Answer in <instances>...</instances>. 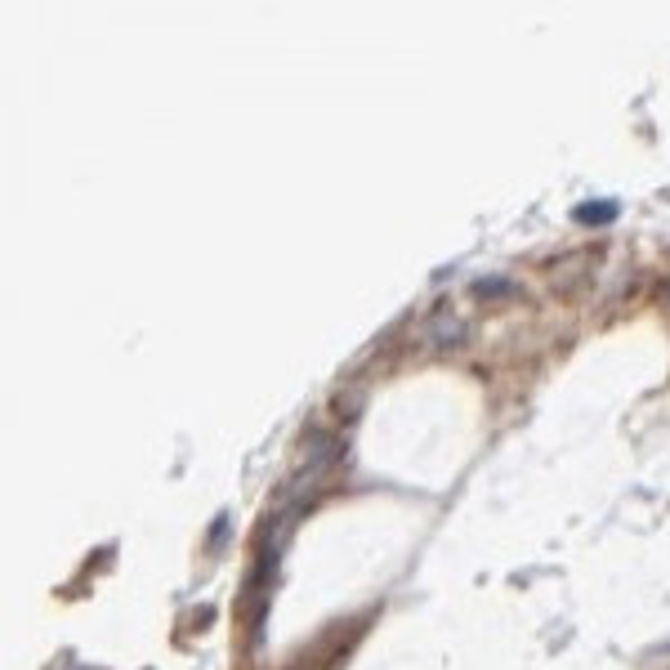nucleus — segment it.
Here are the masks:
<instances>
[{
  "label": "nucleus",
  "mask_w": 670,
  "mask_h": 670,
  "mask_svg": "<svg viewBox=\"0 0 670 670\" xmlns=\"http://www.w3.org/2000/svg\"><path fill=\"white\" fill-rule=\"evenodd\" d=\"M612 215H617V206H581V210H577L581 224H608Z\"/></svg>",
  "instance_id": "obj_1"
},
{
  "label": "nucleus",
  "mask_w": 670,
  "mask_h": 670,
  "mask_svg": "<svg viewBox=\"0 0 670 670\" xmlns=\"http://www.w3.org/2000/svg\"><path fill=\"white\" fill-rule=\"evenodd\" d=\"M666 300H670V286H666Z\"/></svg>",
  "instance_id": "obj_2"
}]
</instances>
